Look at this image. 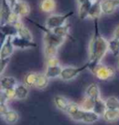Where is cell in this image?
<instances>
[{
	"mask_svg": "<svg viewBox=\"0 0 119 125\" xmlns=\"http://www.w3.org/2000/svg\"><path fill=\"white\" fill-rule=\"evenodd\" d=\"M108 41L102 35L99 29V20L94 21V32L88 45V70L92 69L102 63V60L108 53Z\"/></svg>",
	"mask_w": 119,
	"mask_h": 125,
	"instance_id": "6da1fadb",
	"label": "cell"
},
{
	"mask_svg": "<svg viewBox=\"0 0 119 125\" xmlns=\"http://www.w3.org/2000/svg\"><path fill=\"white\" fill-rule=\"evenodd\" d=\"M73 15H74L73 11L64 14H50L49 17L46 19L45 27L49 30H54L58 27L66 24L67 21Z\"/></svg>",
	"mask_w": 119,
	"mask_h": 125,
	"instance_id": "7a4b0ae2",
	"label": "cell"
},
{
	"mask_svg": "<svg viewBox=\"0 0 119 125\" xmlns=\"http://www.w3.org/2000/svg\"><path fill=\"white\" fill-rule=\"evenodd\" d=\"M90 72L97 79L101 81H111L115 79L116 75V72L114 68L103 65L102 63L97 65Z\"/></svg>",
	"mask_w": 119,
	"mask_h": 125,
	"instance_id": "3957f363",
	"label": "cell"
},
{
	"mask_svg": "<svg viewBox=\"0 0 119 125\" xmlns=\"http://www.w3.org/2000/svg\"><path fill=\"white\" fill-rule=\"evenodd\" d=\"M39 27L41 28V30L43 31V33H44V35H43L44 45H53V46H56L58 48H60V46H62L63 45V43L65 42V40H66V38H63V37L57 35L51 30L47 29L46 27Z\"/></svg>",
	"mask_w": 119,
	"mask_h": 125,
	"instance_id": "277c9868",
	"label": "cell"
},
{
	"mask_svg": "<svg viewBox=\"0 0 119 125\" xmlns=\"http://www.w3.org/2000/svg\"><path fill=\"white\" fill-rule=\"evenodd\" d=\"M86 70H88V63H86L85 65L81 66V67H74V66L63 67L61 76H60V79L64 82H69V81L75 79L81 72H83Z\"/></svg>",
	"mask_w": 119,
	"mask_h": 125,
	"instance_id": "5b68a950",
	"label": "cell"
},
{
	"mask_svg": "<svg viewBox=\"0 0 119 125\" xmlns=\"http://www.w3.org/2000/svg\"><path fill=\"white\" fill-rule=\"evenodd\" d=\"M12 10L15 14H17L20 18H26L31 12L30 5L25 0H18L17 3L14 5Z\"/></svg>",
	"mask_w": 119,
	"mask_h": 125,
	"instance_id": "8992f818",
	"label": "cell"
},
{
	"mask_svg": "<svg viewBox=\"0 0 119 125\" xmlns=\"http://www.w3.org/2000/svg\"><path fill=\"white\" fill-rule=\"evenodd\" d=\"M13 14L12 8L7 0H1L0 4V24L9 23V19Z\"/></svg>",
	"mask_w": 119,
	"mask_h": 125,
	"instance_id": "52a82bcc",
	"label": "cell"
},
{
	"mask_svg": "<svg viewBox=\"0 0 119 125\" xmlns=\"http://www.w3.org/2000/svg\"><path fill=\"white\" fill-rule=\"evenodd\" d=\"M12 44H13L15 49H21V50H25V49H31V48H35L37 45L35 44L34 41H30L22 38L20 36H13L12 37Z\"/></svg>",
	"mask_w": 119,
	"mask_h": 125,
	"instance_id": "ba28073f",
	"label": "cell"
},
{
	"mask_svg": "<svg viewBox=\"0 0 119 125\" xmlns=\"http://www.w3.org/2000/svg\"><path fill=\"white\" fill-rule=\"evenodd\" d=\"M14 51H15V47L12 44V37H8L0 49V58L1 59L10 58V57L13 55Z\"/></svg>",
	"mask_w": 119,
	"mask_h": 125,
	"instance_id": "9c48e42d",
	"label": "cell"
},
{
	"mask_svg": "<svg viewBox=\"0 0 119 125\" xmlns=\"http://www.w3.org/2000/svg\"><path fill=\"white\" fill-rule=\"evenodd\" d=\"M101 7L103 15H113L119 8L118 0H101Z\"/></svg>",
	"mask_w": 119,
	"mask_h": 125,
	"instance_id": "30bf717a",
	"label": "cell"
},
{
	"mask_svg": "<svg viewBox=\"0 0 119 125\" xmlns=\"http://www.w3.org/2000/svg\"><path fill=\"white\" fill-rule=\"evenodd\" d=\"M18 83L17 79L13 76H3L0 78V89L2 90L15 88Z\"/></svg>",
	"mask_w": 119,
	"mask_h": 125,
	"instance_id": "8fae6325",
	"label": "cell"
},
{
	"mask_svg": "<svg viewBox=\"0 0 119 125\" xmlns=\"http://www.w3.org/2000/svg\"><path fill=\"white\" fill-rule=\"evenodd\" d=\"M57 3L55 0H40L39 9L43 13L51 14L55 11Z\"/></svg>",
	"mask_w": 119,
	"mask_h": 125,
	"instance_id": "7c38bea8",
	"label": "cell"
},
{
	"mask_svg": "<svg viewBox=\"0 0 119 125\" xmlns=\"http://www.w3.org/2000/svg\"><path fill=\"white\" fill-rule=\"evenodd\" d=\"M93 1L89 0L87 2H84L82 4L78 5V9H77V14H78V17L80 20H86L88 19V14L91 9V6H92Z\"/></svg>",
	"mask_w": 119,
	"mask_h": 125,
	"instance_id": "4fadbf2b",
	"label": "cell"
},
{
	"mask_svg": "<svg viewBox=\"0 0 119 125\" xmlns=\"http://www.w3.org/2000/svg\"><path fill=\"white\" fill-rule=\"evenodd\" d=\"M103 15L102 14V7H101V0H97V1H94L91 6V9L88 14V19L90 20H99L101 18V16Z\"/></svg>",
	"mask_w": 119,
	"mask_h": 125,
	"instance_id": "5bb4252c",
	"label": "cell"
},
{
	"mask_svg": "<svg viewBox=\"0 0 119 125\" xmlns=\"http://www.w3.org/2000/svg\"><path fill=\"white\" fill-rule=\"evenodd\" d=\"M53 102H54L55 107H57L58 109H60L61 111L66 112L67 107H68V106H69V104H70L71 101L69 100V99H67L65 96H63V95L57 94V95L54 96Z\"/></svg>",
	"mask_w": 119,
	"mask_h": 125,
	"instance_id": "9a60e30c",
	"label": "cell"
},
{
	"mask_svg": "<svg viewBox=\"0 0 119 125\" xmlns=\"http://www.w3.org/2000/svg\"><path fill=\"white\" fill-rule=\"evenodd\" d=\"M85 95L93 99H98L101 97V90L97 83H92L86 88Z\"/></svg>",
	"mask_w": 119,
	"mask_h": 125,
	"instance_id": "2e32d148",
	"label": "cell"
},
{
	"mask_svg": "<svg viewBox=\"0 0 119 125\" xmlns=\"http://www.w3.org/2000/svg\"><path fill=\"white\" fill-rule=\"evenodd\" d=\"M29 95V87L24 83H18L15 87V99L24 100Z\"/></svg>",
	"mask_w": 119,
	"mask_h": 125,
	"instance_id": "e0dca14e",
	"label": "cell"
},
{
	"mask_svg": "<svg viewBox=\"0 0 119 125\" xmlns=\"http://www.w3.org/2000/svg\"><path fill=\"white\" fill-rule=\"evenodd\" d=\"M62 68L63 67H62L61 65H57V66H47L44 73L46 74V76L49 78V80L60 78L62 71Z\"/></svg>",
	"mask_w": 119,
	"mask_h": 125,
	"instance_id": "ac0fdd59",
	"label": "cell"
},
{
	"mask_svg": "<svg viewBox=\"0 0 119 125\" xmlns=\"http://www.w3.org/2000/svg\"><path fill=\"white\" fill-rule=\"evenodd\" d=\"M107 122H115L119 120V109H106L102 117Z\"/></svg>",
	"mask_w": 119,
	"mask_h": 125,
	"instance_id": "d6986e66",
	"label": "cell"
},
{
	"mask_svg": "<svg viewBox=\"0 0 119 125\" xmlns=\"http://www.w3.org/2000/svg\"><path fill=\"white\" fill-rule=\"evenodd\" d=\"M108 48L114 57L118 58L119 57V39L116 37H113L110 40H108Z\"/></svg>",
	"mask_w": 119,
	"mask_h": 125,
	"instance_id": "ffe728a7",
	"label": "cell"
},
{
	"mask_svg": "<svg viewBox=\"0 0 119 125\" xmlns=\"http://www.w3.org/2000/svg\"><path fill=\"white\" fill-rule=\"evenodd\" d=\"M19 119H20L19 113L13 109H9V111L7 112V114L3 117V120L5 121V122L9 125H13L15 123H17Z\"/></svg>",
	"mask_w": 119,
	"mask_h": 125,
	"instance_id": "44dd1931",
	"label": "cell"
},
{
	"mask_svg": "<svg viewBox=\"0 0 119 125\" xmlns=\"http://www.w3.org/2000/svg\"><path fill=\"white\" fill-rule=\"evenodd\" d=\"M107 107H106L105 100H103L102 97L98 99H95V104H94V107H93V111L96 114H98L99 116L102 117V115L104 114V112L106 111Z\"/></svg>",
	"mask_w": 119,
	"mask_h": 125,
	"instance_id": "7402d4cb",
	"label": "cell"
},
{
	"mask_svg": "<svg viewBox=\"0 0 119 125\" xmlns=\"http://www.w3.org/2000/svg\"><path fill=\"white\" fill-rule=\"evenodd\" d=\"M49 83V79L46 76L45 73H38L37 74V79L35 83V88L38 90H44L48 87Z\"/></svg>",
	"mask_w": 119,
	"mask_h": 125,
	"instance_id": "603a6c76",
	"label": "cell"
},
{
	"mask_svg": "<svg viewBox=\"0 0 119 125\" xmlns=\"http://www.w3.org/2000/svg\"><path fill=\"white\" fill-rule=\"evenodd\" d=\"M37 72H27L24 78H23V83L28 86L29 88L31 87H35V83H36V79H37Z\"/></svg>",
	"mask_w": 119,
	"mask_h": 125,
	"instance_id": "cb8c5ba5",
	"label": "cell"
},
{
	"mask_svg": "<svg viewBox=\"0 0 119 125\" xmlns=\"http://www.w3.org/2000/svg\"><path fill=\"white\" fill-rule=\"evenodd\" d=\"M70 27H71V25L67 22L66 24H64V25H62V26L58 27V28L54 29V30H51V31H52L54 33H56L57 35L67 39L68 37H71L70 32H69V31H70Z\"/></svg>",
	"mask_w": 119,
	"mask_h": 125,
	"instance_id": "d4e9b609",
	"label": "cell"
},
{
	"mask_svg": "<svg viewBox=\"0 0 119 125\" xmlns=\"http://www.w3.org/2000/svg\"><path fill=\"white\" fill-rule=\"evenodd\" d=\"M94 104H95V99L88 97L87 95H85L84 98L82 99V101L79 103L81 108L85 111H92Z\"/></svg>",
	"mask_w": 119,
	"mask_h": 125,
	"instance_id": "484cf974",
	"label": "cell"
},
{
	"mask_svg": "<svg viewBox=\"0 0 119 125\" xmlns=\"http://www.w3.org/2000/svg\"><path fill=\"white\" fill-rule=\"evenodd\" d=\"M100 119H101V116L96 114L93 110L92 111H85L82 122L87 123V124H91L94 122H97Z\"/></svg>",
	"mask_w": 119,
	"mask_h": 125,
	"instance_id": "4316f807",
	"label": "cell"
},
{
	"mask_svg": "<svg viewBox=\"0 0 119 125\" xmlns=\"http://www.w3.org/2000/svg\"><path fill=\"white\" fill-rule=\"evenodd\" d=\"M17 29H18V33H17L18 36H20L22 38H24V39H27V40L34 41L33 40V34H32L31 31L26 26H24L23 23L21 24L20 26H18Z\"/></svg>",
	"mask_w": 119,
	"mask_h": 125,
	"instance_id": "83f0119b",
	"label": "cell"
},
{
	"mask_svg": "<svg viewBox=\"0 0 119 125\" xmlns=\"http://www.w3.org/2000/svg\"><path fill=\"white\" fill-rule=\"evenodd\" d=\"M81 109H82V108H81V107H80V105L78 104V103L72 102V101H71L70 104H69V106H68V107H67L66 112H65V113H67L68 116L72 119V118H74V117H75Z\"/></svg>",
	"mask_w": 119,
	"mask_h": 125,
	"instance_id": "f1b7e54d",
	"label": "cell"
},
{
	"mask_svg": "<svg viewBox=\"0 0 119 125\" xmlns=\"http://www.w3.org/2000/svg\"><path fill=\"white\" fill-rule=\"evenodd\" d=\"M58 50H59V48L56 47V46L44 45V55L45 57H46V58L57 57Z\"/></svg>",
	"mask_w": 119,
	"mask_h": 125,
	"instance_id": "f546056e",
	"label": "cell"
},
{
	"mask_svg": "<svg viewBox=\"0 0 119 125\" xmlns=\"http://www.w3.org/2000/svg\"><path fill=\"white\" fill-rule=\"evenodd\" d=\"M107 109H119V99L115 96H110L105 100Z\"/></svg>",
	"mask_w": 119,
	"mask_h": 125,
	"instance_id": "4dcf8cb0",
	"label": "cell"
},
{
	"mask_svg": "<svg viewBox=\"0 0 119 125\" xmlns=\"http://www.w3.org/2000/svg\"><path fill=\"white\" fill-rule=\"evenodd\" d=\"M57 65H61L60 60L57 57L46 58V66H57Z\"/></svg>",
	"mask_w": 119,
	"mask_h": 125,
	"instance_id": "1f68e13d",
	"label": "cell"
},
{
	"mask_svg": "<svg viewBox=\"0 0 119 125\" xmlns=\"http://www.w3.org/2000/svg\"><path fill=\"white\" fill-rule=\"evenodd\" d=\"M9 110V107L8 106V103H0V117L1 118H3Z\"/></svg>",
	"mask_w": 119,
	"mask_h": 125,
	"instance_id": "d6a6232c",
	"label": "cell"
},
{
	"mask_svg": "<svg viewBox=\"0 0 119 125\" xmlns=\"http://www.w3.org/2000/svg\"><path fill=\"white\" fill-rule=\"evenodd\" d=\"M9 59H10V58H8V59H1V58H0V75L4 72L7 66L9 65Z\"/></svg>",
	"mask_w": 119,
	"mask_h": 125,
	"instance_id": "836d02e7",
	"label": "cell"
},
{
	"mask_svg": "<svg viewBox=\"0 0 119 125\" xmlns=\"http://www.w3.org/2000/svg\"><path fill=\"white\" fill-rule=\"evenodd\" d=\"M5 92H6V94H7V96H8L9 100L15 99V88H11V89L5 90Z\"/></svg>",
	"mask_w": 119,
	"mask_h": 125,
	"instance_id": "e575fe53",
	"label": "cell"
},
{
	"mask_svg": "<svg viewBox=\"0 0 119 125\" xmlns=\"http://www.w3.org/2000/svg\"><path fill=\"white\" fill-rule=\"evenodd\" d=\"M8 101H9V98L6 94L5 90L0 89V103H8Z\"/></svg>",
	"mask_w": 119,
	"mask_h": 125,
	"instance_id": "d590c367",
	"label": "cell"
},
{
	"mask_svg": "<svg viewBox=\"0 0 119 125\" xmlns=\"http://www.w3.org/2000/svg\"><path fill=\"white\" fill-rule=\"evenodd\" d=\"M114 37H116L119 39V25L115 27V31H114Z\"/></svg>",
	"mask_w": 119,
	"mask_h": 125,
	"instance_id": "8d00e7d4",
	"label": "cell"
},
{
	"mask_svg": "<svg viewBox=\"0 0 119 125\" xmlns=\"http://www.w3.org/2000/svg\"><path fill=\"white\" fill-rule=\"evenodd\" d=\"M7 1L9 2V4L10 5V7H11V8H13L14 5H15L16 3H17L18 0H7Z\"/></svg>",
	"mask_w": 119,
	"mask_h": 125,
	"instance_id": "74e56055",
	"label": "cell"
},
{
	"mask_svg": "<svg viewBox=\"0 0 119 125\" xmlns=\"http://www.w3.org/2000/svg\"><path fill=\"white\" fill-rule=\"evenodd\" d=\"M77 1V4H82V3H84V2H87V1H89V0H76Z\"/></svg>",
	"mask_w": 119,
	"mask_h": 125,
	"instance_id": "f35d334b",
	"label": "cell"
},
{
	"mask_svg": "<svg viewBox=\"0 0 119 125\" xmlns=\"http://www.w3.org/2000/svg\"><path fill=\"white\" fill-rule=\"evenodd\" d=\"M117 67H118V69H119V57L117 58Z\"/></svg>",
	"mask_w": 119,
	"mask_h": 125,
	"instance_id": "ab89813d",
	"label": "cell"
},
{
	"mask_svg": "<svg viewBox=\"0 0 119 125\" xmlns=\"http://www.w3.org/2000/svg\"><path fill=\"white\" fill-rule=\"evenodd\" d=\"M91 1H93V2H94V1H97V0H91Z\"/></svg>",
	"mask_w": 119,
	"mask_h": 125,
	"instance_id": "60d3db41",
	"label": "cell"
},
{
	"mask_svg": "<svg viewBox=\"0 0 119 125\" xmlns=\"http://www.w3.org/2000/svg\"><path fill=\"white\" fill-rule=\"evenodd\" d=\"M118 4H119V0H118Z\"/></svg>",
	"mask_w": 119,
	"mask_h": 125,
	"instance_id": "b9f144b4",
	"label": "cell"
}]
</instances>
